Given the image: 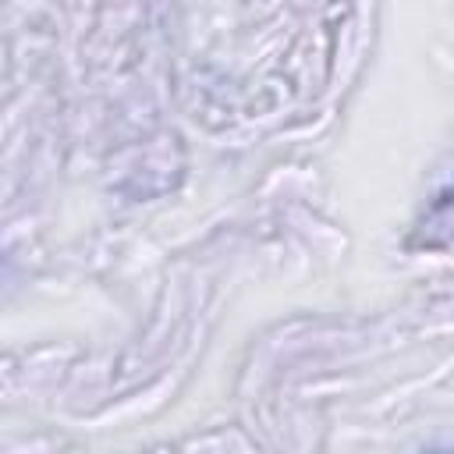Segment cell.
Returning <instances> with one entry per match:
<instances>
[{
    "label": "cell",
    "mask_w": 454,
    "mask_h": 454,
    "mask_svg": "<svg viewBox=\"0 0 454 454\" xmlns=\"http://www.w3.org/2000/svg\"><path fill=\"white\" fill-rule=\"evenodd\" d=\"M433 454H454V450H433Z\"/></svg>",
    "instance_id": "1"
}]
</instances>
